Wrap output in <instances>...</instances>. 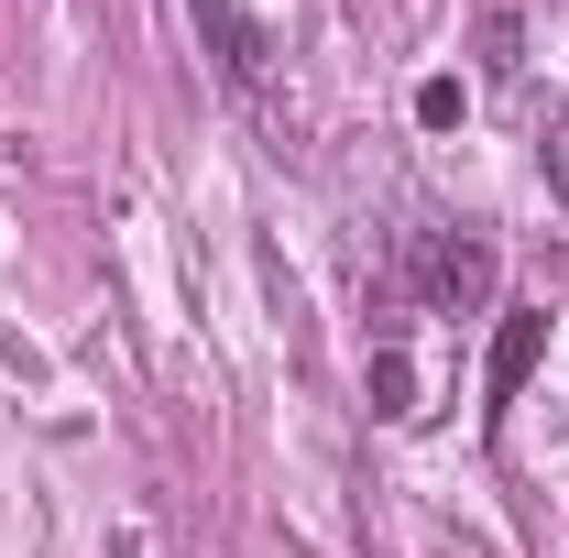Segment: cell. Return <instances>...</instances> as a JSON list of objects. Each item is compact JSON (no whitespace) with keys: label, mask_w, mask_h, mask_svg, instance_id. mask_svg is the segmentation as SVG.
I'll return each mask as SVG.
<instances>
[{"label":"cell","mask_w":569,"mask_h":558,"mask_svg":"<svg viewBox=\"0 0 569 558\" xmlns=\"http://www.w3.org/2000/svg\"><path fill=\"white\" fill-rule=\"evenodd\" d=\"M372 417H417V361L406 350H372Z\"/></svg>","instance_id":"obj_4"},{"label":"cell","mask_w":569,"mask_h":558,"mask_svg":"<svg viewBox=\"0 0 569 558\" xmlns=\"http://www.w3.org/2000/svg\"><path fill=\"white\" fill-rule=\"evenodd\" d=\"M537 350H548V307H503V329H493V361H482V395H493V406H515V395H526Z\"/></svg>","instance_id":"obj_2"},{"label":"cell","mask_w":569,"mask_h":558,"mask_svg":"<svg viewBox=\"0 0 569 558\" xmlns=\"http://www.w3.org/2000/svg\"><path fill=\"white\" fill-rule=\"evenodd\" d=\"M526 67V33H515V11H482V77H515Z\"/></svg>","instance_id":"obj_5"},{"label":"cell","mask_w":569,"mask_h":558,"mask_svg":"<svg viewBox=\"0 0 569 558\" xmlns=\"http://www.w3.org/2000/svg\"><path fill=\"white\" fill-rule=\"evenodd\" d=\"M417 121H427V132H449V121H460V77H427V88H417Z\"/></svg>","instance_id":"obj_6"},{"label":"cell","mask_w":569,"mask_h":558,"mask_svg":"<svg viewBox=\"0 0 569 558\" xmlns=\"http://www.w3.org/2000/svg\"><path fill=\"white\" fill-rule=\"evenodd\" d=\"M187 11H198V33H209L219 77H230V88H263V33H252V11H241V0H187Z\"/></svg>","instance_id":"obj_3"},{"label":"cell","mask_w":569,"mask_h":558,"mask_svg":"<svg viewBox=\"0 0 569 558\" xmlns=\"http://www.w3.org/2000/svg\"><path fill=\"white\" fill-rule=\"evenodd\" d=\"M548 187H569V110L548 121Z\"/></svg>","instance_id":"obj_7"},{"label":"cell","mask_w":569,"mask_h":558,"mask_svg":"<svg viewBox=\"0 0 569 558\" xmlns=\"http://www.w3.org/2000/svg\"><path fill=\"white\" fill-rule=\"evenodd\" d=\"M417 296H427V307H449V318L482 307V296H493V241H460V230L427 241V252H417Z\"/></svg>","instance_id":"obj_1"}]
</instances>
